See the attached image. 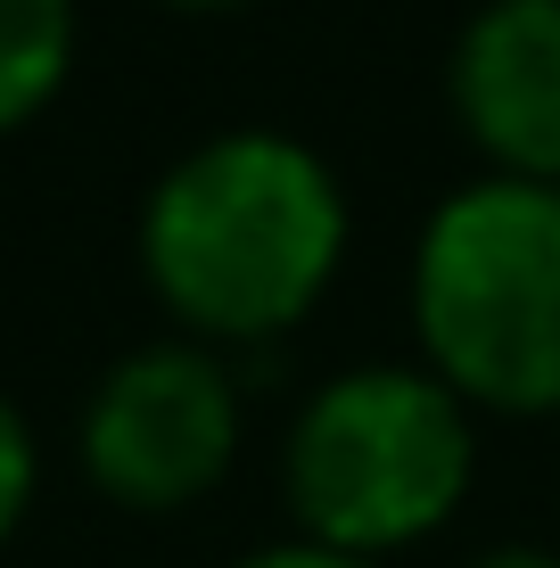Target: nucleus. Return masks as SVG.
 I'll use <instances>...</instances> for the list:
<instances>
[{"label": "nucleus", "instance_id": "6e6552de", "mask_svg": "<svg viewBox=\"0 0 560 568\" xmlns=\"http://www.w3.org/2000/svg\"><path fill=\"white\" fill-rule=\"evenodd\" d=\"M231 568H379V560L330 552V544H305V536H273V544H256V552H240Z\"/></svg>", "mask_w": 560, "mask_h": 568}, {"label": "nucleus", "instance_id": "423d86ee", "mask_svg": "<svg viewBox=\"0 0 560 568\" xmlns=\"http://www.w3.org/2000/svg\"><path fill=\"white\" fill-rule=\"evenodd\" d=\"M83 58V0H0V141L67 100Z\"/></svg>", "mask_w": 560, "mask_h": 568}, {"label": "nucleus", "instance_id": "7ed1b4c3", "mask_svg": "<svg viewBox=\"0 0 560 568\" xmlns=\"http://www.w3.org/2000/svg\"><path fill=\"white\" fill-rule=\"evenodd\" d=\"M478 420L420 355L346 363L281 428L288 536L379 560L446 536L478 486Z\"/></svg>", "mask_w": 560, "mask_h": 568}, {"label": "nucleus", "instance_id": "20e7f679", "mask_svg": "<svg viewBox=\"0 0 560 568\" xmlns=\"http://www.w3.org/2000/svg\"><path fill=\"white\" fill-rule=\"evenodd\" d=\"M240 445H247L240 355L198 346L182 329L124 346L74 413V462H83L91 495L132 519L198 511L240 469Z\"/></svg>", "mask_w": 560, "mask_h": 568}, {"label": "nucleus", "instance_id": "f257e3e1", "mask_svg": "<svg viewBox=\"0 0 560 568\" xmlns=\"http://www.w3.org/2000/svg\"><path fill=\"white\" fill-rule=\"evenodd\" d=\"M132 256L182 338L264 355L330 305L355 256V199L305 132L223 124L141 190Z\"/></svg>", "mask_w": 560, "mask_h": 568}, {"label": "nucleus", "instance_id": "1a4fd4ad", "mask_svg": "<svg viewBox=\"0 0 560 568\" xmlns=\"http://www.w3.org/2000/svg\"><path fill=\"white\" fill-rule=\"evenodd\" d=\"M461 568H560V552H552V544H495V552H478Z\"/></svg>", "mask_w": 560, "mask_h": 568}, {"label": "nucleus", "instance_id": "f03ea898", "mask_svg": "<svg viewBox=\"0 0 560 568\" xmlns=\"http://www.w3.org/2000/svg\"><path fill=\"white\" fill-rule=\"evenodd\" d=\"M404 322L478 420H560V182H454L413 231Z\"/></svg>", "mask_w": 560, "mask_h": 568}, {"label": "nucleus", "instance_id": "0eeeda50", "mask_svg": "<svg viewBox=\"0 0 560 568\" xmlns=\"http://www.w3.org/2000/svg\"><path fill=\"white\" fill-rule=\"evenodd\" d=\"M33 495H42V437H33V420L0 396V552H9L17 527L33 519Z\"/></svg>", "mask_w": 560, "mask_h": 568}, {"label": "nucleus", "instance_id": "9d476101", "mask_svg": "<svg viewBox=\"0 0 560 568\" xmlns=\"http://www.w3.org/2000/svg\"><path fill=\"white\" fill-rule=\"evenodd\" d=\"M157 9H173V17H240V9H256V0H157Z\"/></svg>", "mask_w": 560, "mask_h": 568}, {"label": "nucleus", "instance_id": "39448f33", "mask_svg": "<svg viewBox=\"0 0 560 568\" xmlns=\"http://www.w3.org/2000/svg\"><path fill=\"white\" fill-rule=\"evenodd\" d=\"M446 115L478 173L560 182V0H478L446 42Z\"/></svg>", "mask_w": 560, "mask_h": 568}]
</instances>
